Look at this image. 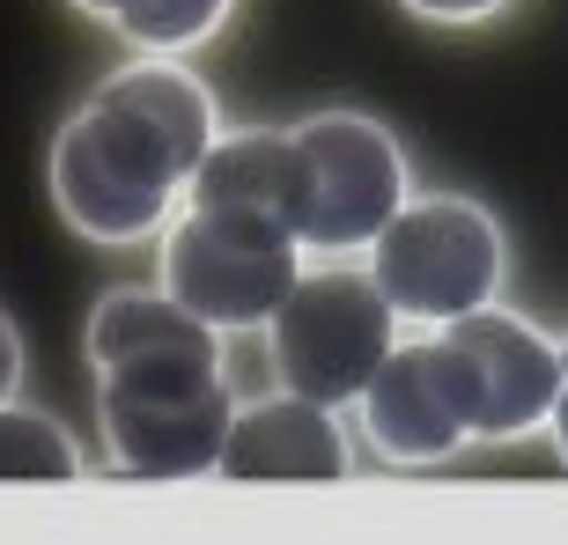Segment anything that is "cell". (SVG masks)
Here are the masks:
<instances>
[{
  "label": "cell",
  "instance_id": "obj_6",
  "mask_svg": "<svg viewBox=\"0 0 568 545\" xmlns=\"http://www.w3.org/2000/svg\"><path fill=\"white\" fill-rule=\"evenodd\" d=\"M503 266H509L503 222L465 192H414L392 214V229L369 244L377 288L422 332H436L465 310H487L503 295Z\"/></svg>",
  "mask_w": 568,
  "mask_h": 545
},
{
  "label": "cell",
  "instance_id": "obj_8",
  "mask_svg": "<svg viewBox=\"0 0 568 545\" xmlns=\"http://www.w3.org/2000/svg\"><path fill=\"white\" fill-rule=\"evenodd\" d=\"M355 413H362L369 450L384 464H406V472L450 464L473 442V420H465V399H458V383H450V361H443L436 332L399 339Z\"/></svg>",
  "mask_w": 568,
  "mask_h": 545
},
{
  "label": "cell",
  "instance_id": "obj_1",
  "mask_svg": "<svg viewBox=\"0 0 568 545\" xmlns=\"http://www.w3.org/2000/svg\"><path fill=\"white\" fill-rule=\"evenodd\" d=\"M207 317H192L178 295L104 288L82 325V354L97 369V428L119 480L141 486H200L222 480V450L236 428L230 354Z\"/></svg>",
  "mask_w": 568,
  "mask_h": 545
},
{
  "label": "cell",
  "instance_id": "obj_11",
  "mask_svg": "<svg viewBox=\"0 0 568 545\" xmlns=\"http://www.w3.org/2000/svg\"><path fill=\"white\" fill-rule=\"evenodd\" d=\"M82 16L111 22L133 52H200V44L236 16V0H74Z\"/></svg>",
  "mask_w": 568,
  "mask_h": 545
},
{
  "label": "cell",
  "instance_id": "obj_5",
  "mask_svg": "<svg viewBox=\"0 0 568 545\" xmlns=\"http://www.w3.org/2000/svg\"><path fill=\"white\" fill-rule=\"evenodd\" d=\"M406 317L392 310V295L377 288V272L355 258H317L295 295L266 325V354H274V383L303 391L317 405H362V391L377 383L392 361Z\"/></svg>",
  "mask_w": 568,
  "mask_h": 545
},
{
  "label": "cell",
  "instance_id": "obj_2",
  "mask_svg": "<svg viewBox=\"0 0 568 545\" xmlns=\"http://www.w3.org/2000/svg\"><path fill=\"white\" fill-rule=\"evenodd\" d=\"M222 141L207 82L178 52H133L67 111L52 141V207L82 244L126 251L170 229L192 177Z\"/></svg>",
  "mask_w": 568,
  "mask_h": 545
},
{
  "label": "cell",
  "instance_id": "obj_10",
  "mask_svg": "<svg viewBox=\"0 0 568 545\" xmlns=\"http://www.w3.org/2000/svg\"><path fill=\"white\" fill-rule=\"evenodd\" d=\"M185 199H244V207H274L288 222V126L281 133L274 126L222 133Z\"/></svg>",
  "mask_w": 568,
  "mask_h": 545
},
{
  "label": "cell",
  "instance_id": "obj_15",
  "mask_svg": "<svg viewBox=\"0 0 568 545\" xmlns=\"http://www.w3.org/2000/svg\"><path fill=\"white\" fill-rule=\"evenodd\" d=\"M547 435H554V450H561V464H568V339H561V399H554Z\"/></svg>",
  "mask_w": 568,
  "mask_h": 545
},
{
  "label": "cell",
  "instance_id": "obj_9",
  "mask_svg": "<svg viewBox=\"0 0 568 545\" xmlns=\"http://www.w3.org/2000/svg\"><path fill=\"white\" fill-rule=\"evenodd\" d=\"M230 486H339L355 480V442L339 428V405H317L303 391L244 399L222 450Z\"/></svg>",
  "mask_w": 568,
  "mask_h": 545
},
{
  "label": "cell",
  "instance_id": "obj_12",
  "mask_svg": "<svg viewBox=\"0 0 568 545\" xmlns=\"http://www.w3.org/2000/svg\"><path fill=\"white\" fill-rule=\"evenodd\" d=\"M89 472L82 442L67 435L38 405H0V480H38V486H74Z\"/></svg>",
  "mask_w": 568,
  "mask_h": 545
},
{
  "label": "cell",
  "instance_id": "obj_3",
  "mask_svg": "<svg viewBox=\"0 0 568 545\" xmlns=\"http://www.w3.org/2000/svg\"><path fill=\"white\" fill-rule=\"evenodd\" d=\"M303 272L311 251L274 207L185 199L163 229V288L214 332H266Z\"/></svg>",
  "mask_w": 568,
  "mask_h": 545
},
{
  "label": "cell",
  "instance_id": "obj_7",
  "mask_svg": "<svg viewBox=\"0 0 568 545\" xmlns=\"http://www.w3.org/2000/svg\"><path fill=\"white\" fill-rule=\"evenodd\" d=\"M436 347L450 361V383L465 399L473 442H525L554 420L561 399V339H547L531 317L487 302L450 325H436Z\"/></svg>",
  "mask_w": 568,
  "mask_h": 545
},
{
  "label": "cell",
  "instance_id": "obj_14",
  "mask_svg": "<svg viewBox=\"0 0 568 545\" xmlns=\"http://www.w3.org/2000/svg\"><path fill=\"white\" fill-rule=\"evenodd\" d=\"M22 391V332H16V317L0 310V405Z\"/></svg>",
  "mask_w": 568,
  "mask_h": 545
},
{
  "label": "cell",
  "instance_id": "obj_13",
  "mask_svg": "<svg viewBox=\"0 0 568 545\" xmlns=\"http://www.w3.org/2000/svg\"><path fill=\"white\" fill-rule=\"evenodd\" d=\"M406 16H422V22H443V30H465V22H487V16H503L509 0H399Z\"/></svg>",
  "mask_w": 568,
  "mask_h": 545
},
{
  "label": "cell",
  "instance_id": "obj_4",
  "mask_svg": "<svg viewBox=\"0 0 568 545\" xmlns=\"http://www.w3.org/2000/svg\"><path fill=\"white\" fill-rule=\"evenodd\" d=\"M414 199L406 147L362 111H317L288 126V229L311 258L369 251Z\"/></svg>",
  "mask_w": 568,
  "mask_h": 545
}]
</instances>
